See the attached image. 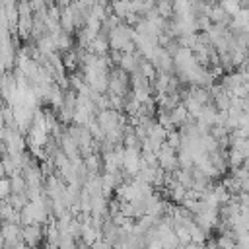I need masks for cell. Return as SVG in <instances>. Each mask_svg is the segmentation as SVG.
Here are the masks:
<instances>
[{"mask_svg":"<svg viewBox=\"0 0 249 249\" xmlns=\"http://www.w3.org/2000/svg\"><path fill=\"white\" fill-rule=\"evenodd\" d=\"M21 241L29 249H37L43 243V226H39V224L21 226Z\"/></svg>","mask_w":249,"mask_h":249,"instance_id":"cell-1","label":"cell"},{"mask_svg":"<svg viewBox=\"0 0 249 249\" xmlns=\"http://www.w3.org/2000/svg\"><path fill=\"white\" fill-rule=\"evenodd\" d=\"M0 233L4 235L2 249H12L16 243L21 241V226L19 224H0Z\"/></svg>","mask_w":249,"mask_h":249,"instance_id":"cell-2","label":"cell"},{"mask_svg":"<svg viewBox=\"0 0 249 249\" xmlns=\"http://www.w3.org/2000/svg\"><path fill=\"white\" fill-rule=\"evenodd\" d=\"M10 195V179H0V200H6Z\"/></svg>","mask_w":249,"mask_h":249,"instance_id":"cell-3","label":"cell"},{"mask_svg":"<svg viewBox=\"0 0 249 249\" xmlns=\"http://www.w3.org/2000/svg\"><path fill=\"white\" fill-rule=\"evenodd\" d=\"M91 247H93V249H113V245H111V243H107V241H103L101 237H99Z\"/></svg>","mask_w":249,"mask_h":249,"instance_id":"cell-4","label":"cell"}]
</instances>
